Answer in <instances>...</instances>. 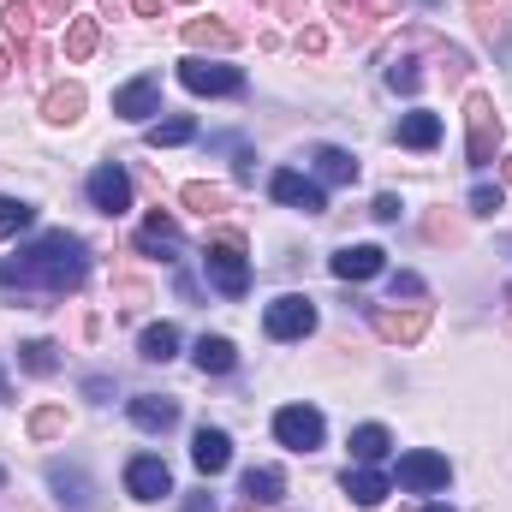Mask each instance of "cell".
Here are the masks:
<instances>
[{
    "instance_id": "obj_1",
    "label": "cell",
    "mask_w": 512,
    "mask_h": 512,
    "mask_svg": "<svg viewBox=\"0 0 512 512\" xmlns=\"http://www.w3.org/2000/svg\"><path fill=\"white\" fill-rule=\"evenodd\" d=\"M84 274H90V251H84L78 233H42L36 245H24L18 256H0V286L42 292V298L78 292Z\"/></svg>"
},
{
    "instance_id": "obj_2",
    "label": "cell",
    "mask_w": 512,
    "mask_h": 512,
    "mask_svg": "<svg viewBox=\"0 0 512 512\" xmlns=\"http://www.w3.org/2000/svg\"><path fill=\"white\" fill-rule=\"evenodd\" d=\"M203 262H209V280H215L227 298H245V292H251V262H245V239H239V233H215Z\"/></svg>"
},
{
    "instance_id": "obj_3",
    "label": "cell",
    "mask_w": 512,
    "mask_h": 512,
    "mask_svg": "<svg viewBox=\"0 0 512 512\" xmlns=\"http://www.w3.org/2000/svg\"><path fill=\"white\" fill-rule=\"evenodd\" d=\"M322 435H328V423H322L316 405H280V411H274V441H280V447H292V453H316Z\"/></svg>"
},
{
    "instance_id": "obj_4",
    "label": "cell",
    "mask_w": 512,
    "mask_h": 512,
    "mask_svg": "<svg viewBox=\"0 0 512 512\" xmlns=\"http://www.w3.org/2000/svg\"><path fill=\"white\" fill-rule=\"evenodd\" d=\"M465 149H471V167H489L501 149V120L489 96H465Z\"/></svg>"
},
{
    "instance_id": "obj_5",
    "label": "cell",
    "mask_w": 512,
    "mask_h": 512,
    "mask_svg": "<svg viewBox=\"0 0 512 512\" xmlns=\"http://www.w3.org/2000/svg\"><path fill=\"white\" fill-rule=\"evenodd\" d=\"M262 328H268V340H304V334L316 328V304H310L304 292H286V298L268 304Z\"/></svg>"
},
{
    "instance_id": "obj_6",
    "label": "cell",
    "mask_w": 512,
    "mask_h": 512,
    "mask_svg": "<svg viewBox=\"0 0 512 512\" xmlns=\"http://www.w3.org/2000/svg\"><path fill=\"white\" fill-rule=\"evenodd\" d=\"M370 328L382 334L387 346H417V340L429 334V310H423V304H405V310L376 304V310H370Z\"/></svg>"
},
{
    "instance_id": "obj_7",
    "label": "cell",
    "mask_w": 512,
    "mask_h": 512,
    "mask_svg": "<svg viewBox=\"0 0 512 512\" xmlns=\"http://www.w3.org/2000/svg\"><path fill=\"white\" fill-rule=\"evenodd\" d=\"M179 84H185L191 96H245V72L209 66V60H185V66H179Z\"/></svg>"
},
{
    "instance_id": "obj_8",
    "label": "cell",
    "mask_w": 512,
    "mask_h": 512,
    "mask_svg": "<svg viewBox=\"0 0 512 512\" xmlns=\"http://www.w3.org/2000/svg\"><path fill=\"white\" fill-rule=\"evenodd\" d=\"M447 459L441 453H429V447H417V453H405L399 459V489H411V495H435V489H447Z\"/></svg>"
},
{
    "instance_id": "obj_9",
    "label": "cell",
    "mask_w": 512,
    "mask_h": 512,
    "mask_svg": "<svg viewBox=\"0 0 512 512\" xmlns=\"http://www.w3.org/2000/svg\"><path fill=\"white\" fill-rule=\"evenodd\" d=\"M126 489H131V501H161V495H173V471H167V459L137 453V459L126 465Z\"/></svg>"
},
{
    "instance_id": "obj_10",
    "label": "cell",
    "mask_w": 512,
    "mask_h": 512,
    "mask_svg": "<svg viewBox=\"0 0 512 512\" xmlns=\"http://www.w3.org/2000/svg\"><path fill=\"white\" fill-rule=\"evenodd\" d=\"M268 197H274V203H292V209H304V215H322V209H328L322 185L304 179V173H292V167H280V173L268 179Z\"/></svg>"
},
{
    "instance_id": "obj_11",
    "label": "cell",
    "mask_w": 512,
    "mask_h": 512,
    "mask_svg": "<svg viewBox=\"0 0 512 512\" xmlns=\"http://www.w3.org/2000/svg\"><path fill=\"white\" fill-rule=\"evenodd\" d=\"M114 114H120V120H149V114H161V78L143 72V78L120 84V90H114Z\"/></svg>"
},
{
    "instance_id": "obj_12",
    "label": "cell",
    "mask_w": 512,
    "mask_h": 512,
    "mask_svg": "<svg viewBox=\"0 0 512 512\" xmlns=\"http://www.w3.org/2000/svg\"><path fill=\"white\" fill-rule=\"evenodd\" d=\"M90 203H96L102 215H126L131 209V173L126 167H114V161L96 167V173H90Z\"/></svg>"
},
{
    "instance_id": "obj_13",
    "label": "cell",
    "mask_w": 512,
    "mask_h": 512,
    "mask_svg": "<svg viewBox=\"0 0 512 512\" xmlns=\"http://www.w3.org/2000/svg\"><path fill=\"white\" fill-rule=\"evenodd\" d=\"M191 465H197L203 477H221V471L233 465V441H227V429H209V423H203V429L191 435Z\"/></svg>"
},
{
    "instance_id": "obj_14",
    "label": "cell",
    "mask_w": 512,
    "mask_h": 512,
    "mask_svg": "<svg viewBox=\"0 0 512 512\" xmlns=\"http://www.w3.org/2000/svg\"><path fill=\"white\" fill-rule=\"evenodd\" d=\"M334 280H376L387 268V251L382 245H346V251H334Z\"/></svg>"
},
{
    "instance_id": "obj_15",
    "label": "cell",
    "mask_w": 512,
    "mask_h": 512,
    "mask_svg": "<svg viewBox=\"0 0 512 512\" xmlns=\"http://www.w3.org/2000/svg\"><path fill=\"white\" fill-rule=\"evenodd\" d=\"M137 251H149V256H179V251H185V239H179V221L155 209V215L137 227Z\"/></svg>"
},
{
    "instance_id": "obj_16",
    "label": "cell",
    "mask_w": 512,
    "mask_h": 512,
    "mask_svg": "<svg viewBox=\"0 0 512 512\" xmlns=\"http://www.w3.org/2000/svg\"><path fill=\"white\" fill-rule=\"evenodd\" d=\"M84 102H90L84 84H54V90L42 96V120H48V126H78V120H84Z\"/></svg>"
},
{
    "instance_id": "obj_17",
    "label": "cell",
    "mask_w": 512,
    "mask_h": 512,
    "mask_svg": "<svg viewBox=\"0 0 512 512\" xmlns=\"http://www.w3.org/2000/svg\"><path fill=\"white\" fill-rule=\"evenodd\" d=\"M131 423L149 429V435H161V429L179 423V399H167V393H137V399H131Z\"/></svg>"
},
{
    "instance_id": "obj_18",
    "label": "cell",
    "mask_w": 512,
    "mask_h": 512,
    "mask_svg": "<svg viewBox=\"0 0 512 512\" xmlns=\"http://www.w3.org/2000/svg\"><path fill=\"white\" fill-rule=\"evenodd\" d=\"M316 179H322V185H352V179H358V155L340 149V143H322V149H316Z\"/></svg>"
},
{
    "instance_id": "obj_19",
    "label": "cell",
    "mask_w": 512,
    "mask_h": 512,
    "mask_svg": "<svg viewBox=\"0 0 512 512\" xmlns=\"http://www.w3.org/2000/svg\"><path fill=\"white\" fill-rule=\"evenodd\" d=\"M405 0H334V18L346 24V30H364V24H376V18H393Z\"/></svg>"
},
{
    "instance_id": "obj_20",
    "label": "cell",
    "mask_w": 512,
    "mask_h": 512,
    "mask_svg": "<svg viewBox=\"0 0 512 512\" xmlns=\"http://www.w3.org/2000/svg\"><path fill=\"white\" fill-rule=\"evenodd\" d=\"M36 24H42V12H36V0H6L0 6V30L12 36V42H36Z\"/></svg>"
},
{
    "instance_id": "obj_21",
    "label": "cell",
    "mask_w": 512,
    "mask_h": 512,
    "mask_svg": "<svg viewBox=\"0 0 512 512\" xmlns=\"http://www.w3.org/2000/svg\"><path fill=\"white\" fill-rule=\"evenodd\" d=\"M191 358H197V370H203V376H227V370L239 364V352H233V340H227V334H203Z\"/></svg>"
},
{
    "instance_id": "obj_22",
    "label": "cell",
    "mask_w": 512,
    "mask_h": 512,
    "mask_svg": "<svg viewBox=\"0 0 512 512\" xmlns=\"http://www.w3.org/2000/svg\"><path fill=\"white\" fill-rule=\"evenodd\" d=\"M340 489H346L358 507H376V501H387V477L376 471V465H358V471H346V477H340Z\"/></svg>"
},
{
    "instance_id": "obj_23",
    "label": "cell",
    "mask_w": 512,
    "mask_h": 512,
    "mask_svg": "<svg viewBox=\"0 0 512 512\" xmlns=\"http://www.w3.org/2000/svg\"><path fill=\"white\" fill-rule=\"evenodd\" d=\"M185 42L191 48H239V30L221 18H185Z\"/></svg>"
},
{
    "instance_id": "obj_24",
    "label": "cell",
    "mask_w": 512,
    "mask_h": 512,
    "mask_svg": "<svg viewBox=\"0 0 512 512\" xmlns=\"http://www.w3.org/2000/svg\"><path fill=\"white\" fill-rule=\"evenodd\" d=\"M48 483L60 489V501H66L72 512L90 507V483H84V471H78V465H60V459H54V465H48Z\"/></svg>"
},
{
    "instance_id": "obj_25",
    "label": "cell",
    "mask_w": 512,
    "mask_h": 512,
    "mask_svg": "<svg viewBox=\"0 0 512 512\" xmlns=\"http://www.w3.org/2000/svg\"><path fill=\"white\" fill-rule=\"evenodd\" d=\"M387 447H393V435H387L382 423H364V429H352V459H358V465H382Z\"/></svg>"
},
{
    "instance_id": "obj_26",
    "label": "cell",
    "mask_w": 512,
    "mask_h": 512,
    "mask_svg": "<svg viewBox=\"0 0 512 512\" xmlns=\"http://www.w3.org/2000/svg\"><path fill=\"white\" fill-rule=\"evenodd\" d=\"M137 352H143L149 364H167V358L179 352V328H173V322H149L143 340H137Z\"/></svg>"
},
{
    "instance_id": "obj_27",
    "label": "cell",
    "mask_w": 512,
    "mask_h": 512,
    "mask_svg": "<svg viewBox=\"0 0 512 512\" xmlns=\"http://www.w3.org/2000/svg\"><path fill=\"white\" fill-rule=\"evenodd\" d=\"M239 489H245V501H251V507H274V501L286 495V477L262 465V471H245V483H239Z\"/></svg>"
},
{
    "instance_id": "obj_28",
    "label": "cell",
    "mask_w": 512,
    "mask_h": 512,
    "mask_svg": "<svg viewBox=\"0 0 512 512\" xmlns=\"http://www.w3.org/2000/svg\"><path fill=\"white\" fill-rule=\"evenodd\" d=\"M387 90H399V96H417V90H423V72H417V60H411L405 48L387 54Z\"/></svg>"
},
{
    "instance_id": "obj_29",
    "label": "cell",
    "mask_w": 512,
    "mask_h": 512,
    "mask_svg": "<svg viewBox=\"0 0 512 512\" xmlns=\"http://www.w3.org/2000/svg\"><path fill=\"white\" fill-rule=\"evenodd\" d=\"M399 143H405V149H435V143H441V120H435V114H405V120H399Z\"/></svg>"
},
{
    "instance_id": "obj_30",
    "label": "cell",
    "mask_w": 512,
    "mask_h": 512,
    "mask_svg": "<svg viewBox=\"0 0 512 512\" xmlns=\"http://www.w3.org/2000/svg\"><path fill=\"white\" fill-rule=\"evenodd\" d=\"M96 42H102V24H96V18H72V24H66V60H90Z\"/></svg>"
},
{
    "instance_id": "obj_31",
    "label": "cell",
    "mask_w": 512,
    "mask_h": 512,
    "mask_svg": "<svg viewBox=\"0 0 512 512\" xmlns=\"http://www.w3.org/2000/svg\"><path fill=\"white\" fill-rule=\"evenodd\" d=\"M18 364H24L30 376H54V370H60V346H54V340H24V346H18Z\"/></svg>"
},
{
    "instance_id": "obj_32",
    "label": "cell",
    "mask_w": 512,
    "mask_h": 512,
    "mask_svg": "<svg viewBox=\"0 0 512 512\" xmlns=\"http://www.w3.org/2000/svg\"><path fill=\"white\" fill-rule=\"evenodd\" d=\"M179 197H185V209H197V215H221V209H227V191L209 185V179H191Z\"/></svg>"
},
{
    "instance_id": "obj_33",
    "label": "cell",
    "mask_w": 512,
    "mask_h": 512,
    "mask_svg": "<svg viewBox=\"0 0 512 512\" xmlns=\"http://www.w3.org/2000/svg\"><path fill=\"white\" fill-rule=\"evenodd\" d=\"M191 137H197V120H185V114L179 120H155L149 126V149H173V143H191Z\"/></svg>"
},
{
    "instance_id": "obj_34",
    "label": "cell",
    "mask_w": 512,
    "mask_h": 512,
    "mask_svg": "<svg viewBox=\"0 0 512 512\" xmlns=\"http://www.w3.org/2000/svg\"><path fill=\"white\" fill-rule=\"evenodd\" d=\"M30 221H36V209L24 197H0V239H18Z\"/></svg>"
},
{
    "instance_id": "obj_35",
    "label": "cell",
    "mask_w": 512,
    "mask_h": 512,
    "mask_svg": "<svg viewBox=\"0 0 512 512\" xmlns=\"http://www.w3.org/2000/svg\"><path fill=\"white\" fill-rule=\"evenodd\" d=\"M54 435H66V411H60V405L30 411V441H54Z\"/></svg>"
},
{
    "instance_id": "obj_36",
    "label": "cell",
    "mask_w": 512,
    "mask_h": 512,
    "mask_svg": "<svg viewBox=\"0 0 512 512\" xmlns=\"http://www.w3.org/2000/svg\"><path fill=\"white\" fill-rule=\"evenodd\" d=\"M501 203H507L501 185H477V191H471V215H501Z\"/></svg>"
},
{
    "instance_id": "obj_37",
    "label": "cell",
    "mask_w": 512,
    "mask_h": 512,
    "mask_svg": "<svg viewBox=\"0 0 512 512\" xmlns=\"http://www.w3.org/2000/svg\"><path fill=\"white\" fill-rule=\"evenodd\" d=\"M387 286H393V298H423V274H411V268H399Z\"/></svg>"
},
{
    "instance_id": "obj_38",
    "label": "cell",
    "mask_w": 512,
    "mask_h": 512,
    "mask_svg": "<svg viewBox=\"0 0 512 512\" xmlns=\"http://www.w3.org/2000/svg\"><path fill=\"white\" fill-rule=\"evenodd\" d=\"M370 215H376V221H399V197H393V191H382V197L370 203Z\"/></svg>"
},
{
    "instance_id": "obj_39",
    "label": "cell",
    "mask_w": 512,
    "mask_h": 512,
    "mask_svg": "<svg viewBox=\"0 0 512 512\" xmlns=\"http://www.w3.org/2000/svg\"><path fill=\"white\" fill-rule=\"evenodd\" d=\"M36 12H42V24H60L72 12V0H36Z\"/></svg>"
},
{
    "instance_id": "obj_40",
    "label": "cell",
    "mask_w": 512,
    "mask_h": 512,
    "mask_svg": "<svg viewBox=\"0 0 512 512\" xmlns=\"http://www.w3.org/2000/svg\"><path fill=\"white\" fill-rule=\"evenodd\" d=\"M298 48H304V54H322V48H328V36H322V30H298Z\"/></svg>"
},
{
    "instance_id": "obj_41",
    "label": "cell",
    "mask_w": 512,
    "mask_h": 512,
    "mask_svg": "<svg viewBox=\"0 0 512 512\" xmlns=\"http://www.w3.org/2000/svg\"><path fill=\"white\" fill-rule=\"evenodd\" d=\"M233 179H239V185H251V179H256V155H239V161H233Z\"/></svg>"
},
{
    "instance_id": "obj_42",
    "label": "cell",
    "mask_w": 512,
    "mask_h": 512,
    "mask_svg": "<svg viewBox=\"0 0 512 512\" xmlns=\"http://www.w3.org/2000/svg\"><path fill=\"white\" fill-rule=\"evenodd\" d=\"M185 512H215V495H209V489H197V495H185Z\"/></svg>"
},
{
    "instance_id": "obj_43",
    "label": "cell",
    "mask_w": 512,
    "mask_h": 512,
    "mask_svg": "<svg viewBox=\"0 0 512 512\" xmlns=\"http://www.w3.org/2000/svg\"><path fill=\"white\" fill-rule=\"evenodd\" d=\"M84 393H90V399H108V393H114V382H108V376H90V382H84Z\"/></svg>"
},
{
    "instance_id": "obj_44",
    "label": "cell",
    "mask_w": 512,
    "mask_h": 512,
    "mask_svg": "<svg viewBox=\"0 0 512 512\" xmlns=\"http://www.w3.org/2000/svg\"><path fill=\"white\" fill-rule=\"evenodd\" d=\"M268 6H274L280 18H304V0H268Z\"/></svg>"
},
{
    "instance_id": "obj_45",
    "label": "cell",
    "mask_w": 512,
    "mask_h": 512,
    "mask_svg": "<svg viewBox=\"0 0 512 512\" xmlns=\"http://www.w3.org/2000/svg\"><path fill=\"white\" fill-rule=\"evenodd\" d=\"M131 6H137L143 18H161V0H131Z\"/></svg>"
},
{
    "instance_id": "obj_46",
    "label": "cell",
    "mask_w": 512,
    "mask_h": 512,
    "mask_svg": "<svg viewBox=\"0 0 512 512\" xmlns=\"http://www.w3.org/2000/svg\"><path fill=\"white\" fill-rule=\"evenodd\" d=\"M501 179H507V191H512V155H501Z\"/></svg>"
},
{
    "instance_id": "obj_47",
    "label": "cell",
    "mask_w": 512,
    "mask_h": 512,
    "mask_svg": "<svg viewBox=\"0 0 512 512\" xmlns=\"http://www.w3.org/2000/svg\"><path fill=\"white\" fill-rule=\"evenodd\" d=\"M6 72H12V60H6V48H0V78H6Z\"/></svg>"
},
{
    "instance_id": "obj_48",
    "label": "cell",
    "mask_w": 512,
    "mask_h": 512,
    "mask_svg": "<svg viewBox=\"0 0 512 512\" xmlns=\"http://www.w3.org/2000/svg\"><path fill=\"white\" fill-rule=\"evenodd\" d=\"M423 512H453V507H423Z\"/></svg>"
},
{
    "instance_id": "obj_49",
    "label": "cell",
    "mask_w": 512,
    "mask_h": 512,
    "mask_svg": "<svg viewBox=\"0 0 512 512\" xmlns=\"http://www.w3.org/2000/svg\"><path fill=\"white\" fill-rule=\"evenodd\" d=\"M0 399H6V376H0Z\"/></svg>"
},
{
    "instance_id": "obj_50",
    "label": "cell",
    "mask_w": 512,
    "mask_h": 512,
    "mask_svg": "<svg viewBox=\"0 0 512 512\" xmlns=\"http://www.w3.org/2000/svg\"><path fill=\"white\" fill-rule=\"evenodd\" d=\"M0 483H6V471H0Z\"/></svg>"
},
{
    "instance_id": "obj_51",
    "label": "cell",
    "mask_w": 512,
    "mask_h": 512,
    "mask_svg": "<svg viewBox=\"0 0 512 512\" xmlns=\"http://www.w3.org/2000/svg\"><path fill=\"white\" fill-rule=\"evenodd\" d=\"M507 304H512V292H507Z\"/></svg>"
}]
</instances>
